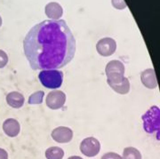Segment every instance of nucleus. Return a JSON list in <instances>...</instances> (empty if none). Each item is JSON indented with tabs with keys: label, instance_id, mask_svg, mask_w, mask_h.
<instances>
[{
	"label": "nucleus",
	"instance_id": "2eb2a0df",
	"mask_svg": "<svg viewBox=\"0 0 160 159\" xmlns=\"http://www.w3.org/2000/svg\"><path fill=\"white\" fill-rule=\"evenodd\" d=\"M123 159H142V154L137 148L127 147L123 151Z\"/></svg>",
	"mask_w": 160,
	"mask_h": 159
},
{
	"label": "nucleus",
	"instance_id": "ddd939ff",
	"mask_svg": "<svg viewBox=\"0 0 160 159\" xmlns=\"http://www.w3.org/2000/svg\"><path fill=\"white\" fill-rule=\"evenodd\" d=\"M110 88H112L115 92H117L119 94H126L130 91V82L127 77H125L124 80L118 84H111L109 85Z\"/></svg>",
	"mask_w": 160,
	"mask_h": 159
},
{
	"label": "nucleus",
	"instance_id": "f8f14e48",
	"mask_svg": "<svg viewBox=\"0 0 160 159\" xmlns=\"http://www.w3.org/2000/svg\"><path fill=\"white\" fill-rule=\"evenodd\" d=\"M6 102L12 108H22L24 104V97L22 93L18 92H12L7 94Z\"/></svg>",
	"mask_w": 160,
	"mask_h": 159
},
{
	"label": "nucleus",
	"instance_id": "7ed1b4c3",
	"mask_svg": "<svg viewBox=\"0 0 160 159\" xmlns=\"http://www.w3.org/2000/svg\"><path fill=\"white\" fill-rule=\"evenodd\" d=\"M159 108L153 106L142 116L143 127L148 133L157 132V138L158 139L159 132Z\"/></svg>",
	"mask_w": 160,
	"mask_h": 159
},
{
	"label": "nucleus",
	"instance_id": "a211bd4d",
	"mask_svg": "<svg viewBox=\"0 0 160 159\" xmlns=\"http://www.w3.org/2000/svg\"><path fill=\"white\" fill-rule=\"evenodd\" d=\"M8 62V56L6 53V52L0 50V68H4Z\"/></svg>",
	"mask_w": 160,
	"mask_h": 159
},
{
	"label": "nucleus",
	"instance_id": "1a4fd4ad",
	"mask_svg": "<svg viewBox=\"0 0 160 159\" xmlns=\"http://www.w3.org/2000/svg\"><path fill=\"white\" fill-rule=\"evenodd\" d=\"M141 80L142 82L143 85L149 89H154L158 86L156 73H155L154 69L152 68H148L142 71L141 74Z\"/></svg>",
	"mask_w": 160,
	"mask_h": 159
},
{
	"label": "nucleus",
	"instance_id": "0eeeda50",
	"mask_svg": "<svg viewBox=\"0 0 160 159\" xmlns=\"http://www.w3.org/2000/svg\"><path fill=\"white\" fill-rule=\"evenodd\" d=\"M66 102V95L62 91H52L46 96V106L51 109L62 108Z\"/></svg>",
	"mask_w": 160,
	"mask_h": 159
},
{
	"label": "nucleus",
	"instance_id": "6e6552de",
	"mask_svg": "<svg viewBox=\"0 0 160 159\" xmlns=\"http://www.w3.org/2000/svg\"><path fill=\"white\" fill-rule=\"evenodd\" d=\"M51 135L53 141L58 143H68L73 138V132L69 127L60 126L53 129Z\"/></svg>",
	"mask_w": 160,
	"mask_h": 159
},
{
	"label": "nucleus",
	"instance_id": "f257e3e1",
	"mask_svg": "<svg viewBox=\"0 0 160 159\" xmlns=\"http://www.w3.org/2000/svg\"><path fill=\"white\" fill-rule=\"evenodd\" d=\"M23 50L34 70L61 68L73 60L76 39L64 20H46L28 32Z\"/></svg>",
	"mask_w": 160,
	"mask_h": 159
},
{
	"label": "nucleus",
	"instance_id": "9d476101",
	"mask_svg": "<svg viewBox=\"0 0 160 159\" xmlns=\"http://www.w3.org/2000/svg\"><path fill=\"white\" fill-rule=\"evenodd\" d=\"M45 12L47 17L53 21H58L62 16L63 9L61 5H59L56 2H51L46 6Z\"/></svg>",
	"mask_w": 160,
	"mask_h": 159
},
{
	"label": "nucleus",
	"instance_id": "6ab92c4d",
	"mask_svg": "<svg viewBox=\"0 0 160 159\" xmlns=\"http://www.w3.org/2000/svg\"><path fill=\"white\" fill-rule=\"evenodd\" d=\"M101 159H123L122 157L118 154L114 153V152H109L103 155Z\"/></svg>",
	"mask_w": 160,
	"mask_h": 159
},
{
	"label": "nucleus",
	"instance_id": "dca6fc26",
	"mask_svg": "<svg viewBox=\"0 0 160 159\" xmlns=\"http://www.w3.org/2000/svg\"><path fill=\"white\" fill-rule=\"evenodd\" d=\"M45 95V92L43 91H38L34 92L29 98V104H40L43 102V98Z\"/></svg>",
	"mask_w": 160,
	"mask_h": 159
},
{
	"label": "nucleus",
	"instance_id": "4468645a",
	"mask_svg": "<svg viewBox=\"0 0 160 159\" xmlns=\"http://www.w3.org/2000/svg\"><path fill=\"white\" fill-rule=\"evenodd\" d=\"M64 157V151L59 147H51L46 151V159H62Z\"/></svg>",
	"mask_w": 160,
	"mask_h": 159
},
{
	"label": "nucleus",
	"instance_id": "423d86ee",
	"mask_svg": "<svg viewBox=\"0 0 160 159\" xmlns=\"http://www.w3.org/2000/svg\"><path fill=\"white\" fill-rule=\"evenodd\" d=\"M117 49V43L113 38L104 37L98 41L96 44V50L100 55L108 57L112 55Z\"/></svg>",
	"mask_w": 160,
	"mask_h": 159
},
{
	"label": "nucleus",
	"instance_id": "412c9836",
	"mask_svg": "<svg viewBox=\"0 0 160 159\" xmlns=\"http://www.w3.org/2000/svg\"><path fill=\"white\" fill-rule=\"evenodd\" d=\"M68 159H83L82 157H78V156H72V157H69Z\"/></svg>",
	"mask_w": 160,
	"mask_h": 159
},
{
	"label": "nucleus",
	"instance_id": "9b49d317",
	"mask_svg": "<svg viewBox=\"0 0 160 159\" xmlns=\"http://www.w3.org/2000/svg\"><path fill=\"white\" fill-rule=\"evenodd\" d=\"M20 124L17 120L13 118L6 119L3 124V130L7 136L15 137L17 136L20 132Z\"/></svg>",
	"mask_w": 160,
	"mask_h": 159
},
{
	"label": "nucleus",
	"instance_id": "20e7f679",
	"mask_svg": "<svg viewBox=\"0 0 160 159\" xmlns=\"http://www.w3.org/2000/svg\"><path fill=\"white\" fill-rule=\"evenodd\" d=\"M105 73L108 78V85L118 84L122 82L125 78V66L120 61H111L107 64Z\"/></svg>",
	"mask_w": 160,
	"mask_h": 159
},
{
	"label": "nucleus",
	"instance_id": "4be33fe9",
	"mask_svg": "<svg viewBox=\"0 0 160 159\" xmlns=\"http://www.w3.org/2000/svg\"><path fill=\"white\" fill-rule=\"evenodd\" d=\"M1 25H2V18L0 16V27H1Z\"/></svg>",
	"mask_w": 160,
	"mask_h": 159
},
{
	"label": "nucleus",
	"instance_id": "f3484780",
	"mask_svg": "<svg viewBox=\"0 0 160 159\" xmlns=\"http://www.w3.org/2000/svg\"><path fill=\"white\" fill-rule=\"evenodd\" d=\"M111 3H112V6H114L116 9H118V10L125 9L127 6L124 0H111Z\"/></svg>",
	"mask_w": 160,
	"mask_h": 159
},
{
	"label": "nucleus",
	"instance_id": "f03ea898",
	"mask_svg": "<svg viewBox=\"0 0 160 159\" xmlns=\"http://www.w3.org/2000/svg\"><path fill=\"white\" fill-rule=\"evenodd\" d=\"M41 84L46 88L56 89L62 85L63 73L57 69L42 70L38 75Z\"/></svg>",
	"mask_w": 160,
	"mask_h": 159
},
{
	"label": "nucleus",
	"instance_id": "39448f33",
	"mask_svg": "<svg viewBox=\"0 0 160 159\" xmlns=\"http://www.w3.org/2000/svg\"><path fill=\"white\" fill-rule=\"evenodd\" d=\"M101 149V144L96 138L88 137L83 140L80 144V151L83 155L88 157H95Z\"/></svg>",
	"mask_w": 160,
	"mask_h": 159
},
{
	"label": "nucleus",
	"instance_id": "aec40b11",
	"mask_svg": "<svg viewBox=\"0 0 160 159\" xmlns=\"http://www.w3.org/2000/svg\"><path fill=\"white\" fill-rule=\"evenodd\" d=\"M0 159H8V154L3 148H0Z\"/></svg>",
	"mask_w": 160,
	"mask_h": 159
}]
</instances>
